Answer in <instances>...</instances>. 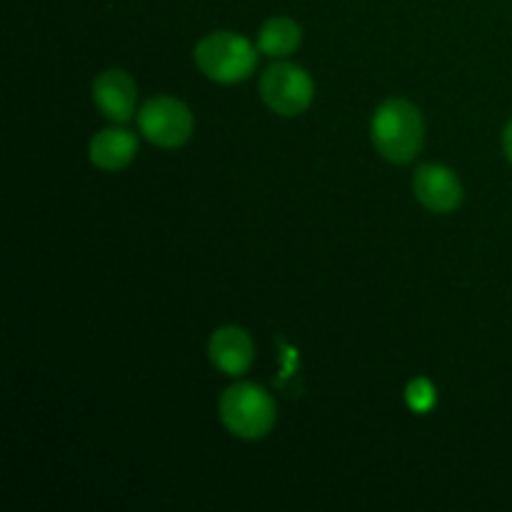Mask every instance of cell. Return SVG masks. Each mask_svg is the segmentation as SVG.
I'll use <instances>...</instances> for the list:
<instances>
[{
    "instance_id": "10",
    "label": "cell",
    "mask_w": 512,
    "mask_h": 512,
    "mask_svg": "<svg viewBox=\"0 0 512 512\" xmlns=\"http://www.w3.org/2000/svg\"><path fill=\"white\" fill-rule=\"evenodd\" d=\"M303 40V30L295 20L290 18H270L268 23L260 28L258 35V50L265 55H273V58H280V55H290Z\"/></svg>"
},
{
    "instance_id": "1",
    "label": "cell",
    "mask_w": 512,
    "mask_h": 512,
    "mask_svg": "<svg viewBox=\"0 0 512 512\" xmlns=\"http://www.w3.org/2000/svg\"><path fill=\"white\" fill-rule=\"evenodd\" d=\"M373 143L390 163H410L425 140L423 113L408 100H385L373 115Z\"/></svg>"
},
{
    "instance_id": "9",
    "label": "cell",
    "mask_w": 512,
    "mask_h": 512,
    "mask_svg": "<svg viewBox=\"0 0 512 512\" xmlns=\"http://www.w3.org/2000/svg\"><path fill=\"white\" fill-rule=\"evenodd\" d=\"M138 153V138L130 130H100L90 140V160L100 170H123Z\"/></svg>"
},
{
    "instance_id": "4",
    "label": "cell",
    "mask_w": 512,
    "mask_h": 512,
    "mask_svg": "<svg viewBox=\"0 0 512 512\" xmlns=\"http://www.w3.org/2000/svg\"><path fill=\"white\" fill-rule=\"evenodd\" d=\"M260 98L273 113L293 118L308 110L313 100V80L300 65L275 63L260 78Z\"/></svg>"
},
{
    "instance_id": "11",
    "label": "cell",
    "mask_w": 512,
    "mask_h": 512,
    "mask_svg": "<svg viewBox=\"0 0 512 512\" xmlns=\"http://www.w3.org/2000/svg\"><path fill=\"white\" fill-rule=\"evenodd\" d=\"M405 398H408V405L415 413H425V410H430L435 405V388L425 378H418L408 385Z\"/></svg>"
},
{
    "instance_id": "6",
    "label": "cell",
    "mask_w": 512,
    "mask_h": 512,
    "mask_svg": "<svg viewBox=\"0 0 512 512\" xmlns=\"http://www.w3.org/2000/svg\"><path fill=\"white\" fill-rule=\"evenodd\" d=\"M415 198L433 213H453L463 203V185L445 165H420L413 178Z\"/></svg>"
},
{
    "instance_id": "7",
    "label": "cell",
    "mask_w": 512,
    "mask_h": 512,
    "mask_svg": "<svg viewBox=\"0 0 512 512\" xmlns=\"http://www.w3.org/2000/svg\"><path fill=\"white\" fill-rule=\"evenodd\" d=\"M93 98L105 118L115 123H128L138 103V88L125 70H105L95 78Z\"/></svg>"
},
{
    "instance_id": "12",
    "label": "cell",
    "mask_w": 512,
    "mask_h": 512,
    "mask_svg": "<svg viewBox=\"0 0 512 512\" xmlns=\"http://www.w3.org/2000/svg\"><path fill=\"white\" fill-rule=\"evenodd\" d=\"M503 148H505V155H508L510 163H512V120L508 123V128H505V135H503Z\"/></svg>"
},
{
    "instance_id": "5",
    "label": "cell",
    "mask_w": 512,
    "mask_h": 512,
    "mask_svg": "<svg viewBox=\"0 0 512 512\" xmlns=\"http://www.w3.org/2000/svg\"><path fill=\"white\" fill-rule=\"evenodd\" d=\"M140 133L160 148H178L193 135V113L178 98L158 95L140 105Z\"/></svg>"
},
{
    "instance_id": "8",
    "label": "cell",
    "mask_w": 512,
    "mask_h": 512,
    "mask_svg": "<svg viewBox=\"0 0 512 512\" xmlns=\"http://www.w3.org/2000/svg\"><path fill=\"white\" fill-rule=\"evenodd\" d=\"M253 358L255 345L243 328L225 325V328L215 330L213 338H210V360L225 375L238 378V375L248 373V368L253 365Z\"/></svg>"
},
{
    "instance_id": "3",
    "label": "cell",
    "mask_w": 512,
    "mask_h": 512,
    "mask_svg": "<svg viewBox=\"0 0 512 512\" xmlns=\"http://www.w3.org/2000/svg\"><path fill=\"white\" fill-rule=\"evenodd\" d=\"M195 63L218 83H238L245 80L258 65V50L240 35L230 30L210 33L195 45Z\"/></svg>"
},
{
    "instance_id": "2",
    "label": "cell",
    "mask_w": 512,
    "mask_h": 512,
    "mask_svg": "<svg viewBox=\"0 0 512 512\" xmlns=\"http://www.w3.org/2000/svg\"><path fill=\"white\" fill-rule=\"evenodd\" d=\"M220 420L243 440H260L275 425V400L260 385L238 383L220 398Z\"/></svg>"
}]
</instances>
